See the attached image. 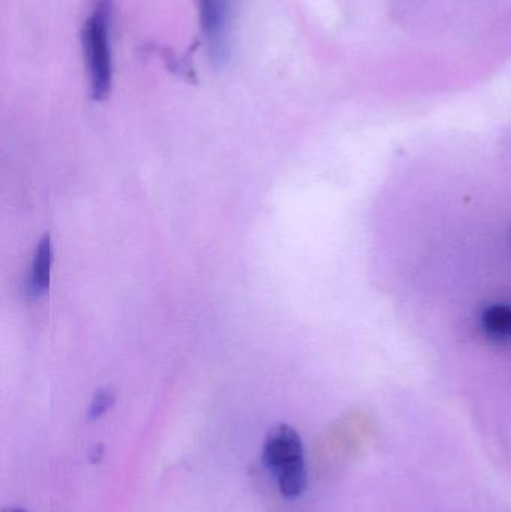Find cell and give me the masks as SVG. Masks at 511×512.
<instances>
[{
	"instance_id": "obj_1",
	"label": "cell",
	"mask_w": 511,
	"mask_h": 512,
	"mask_svg": "<svg viewBox=\"0 0 511 512\" xmlns=\"http://www.w3.org/2000/svg\"><path fill=\"white\" fill-rule=\"evenodd\" d=\"M113 3L98 0L84 23L81 41L89 71L90 95L93 101H104L113 84V57H111L110 26Z\"/></svg>"
},
{
	"instance_id": "obj_2",
	"label": "cell",
	"mask_w": 511,
	"mask_h": 512,
	"mask_svg": "<svg viewBox=\"0 0 511 512\" xmlns=\"http://www.w3.org/2000/svg\"><path fill=\"white\" fill-rule=\"evenodd\" d=\"M200 23L215 65L227 60L230 33L231 0H198Z\"/></svg>"
},
{
	"instance_id": "obj_3",
	"label": "cell",
	"mask_w": 511,
	"mask_h": 512,
	"mask_svg": "<svg viewBox=\"0 0 511 512\" xmlns=\"http://www.w3.org/2000/svg\"><path fill=\"white\" fill-rule=\"evenodd\" d=\"M263 459L276 474L305 463L299 433L287 424L273 427L264 444Z\"/></svg>"
},
{
	"instance_id": "obj_4",
	"label": "cell",
	"mask_w": 511,
	"mask_h": 512,
	"mask_svg": "<svg viewBox=\"0 0 511 512\" xmlns=\"http://www.w3.org/2000/svg\"><path fill=\"white\" fill-rule=\"evenodd\" d=\"M483 331L495 342L511 340V304H492L482 313Z\"/></svg>"
},
{
	"instance_id": "obj_5",
	"label": "cell",
	"mask_w": 511,
	"mask_h": 512,
	"mask_svg": "<svg viewBox=\"0 0 511 512\" xmlns=\"http://www.w3.org/2000/svg\"><path fill=\"white\" fill-rule=\"evenodd\" d=\"M51 262H53V246L50 236L39 242L33 258L32 274H30V291L33 295L44 294L50 283Z\"/></svg>"
},
{
	"instance_id": "obj_6",
	"label": "cell",
	"mask_w": 511,
	"mask_h": 512,
	"mask_svg": "<svg viewBox=\"0 0 511 512\" xmlns=\"http://www.w3.org/2000/svg\"><path fill=\"white\" fill-rule=\"evenodd\" d=\"M278 483L284 498L294 499L302 495L308 483L305 463L278 472Z\"/></svg>"
},
{
	"instance_id": "obj_7",
	"label": "cell",
	"mask_w": 511,
	"mask_h": 512,
	"mask_svg": "<svg viewBox=\"0 0 511 512\" xmlns=\"http://www.w3.org/2000/svg\"><path fill=\"white\" fill-rule=\"evenodd\" d=\"M113 403V391L108 390V388L98 391V393L95 394V397H93L92 405H90V418H92V420H98L99 417H102V415H104L105 412L113 406Z\"/></svg>"
},
{
	"instance_id": "obj_8",
	"label": "cell",
	"mask_w": 511,
	"mask_h": 512,
	"mask_svg": "<svg viewBox=\"0 0 511 512\" xmlns=\"http://www.w3.org/2000/svg\"><path fill=\"white\" fill-rule=\"evenodd\" d=\"M102 454H104V448H102V445H98V447L93 448V450L90 451V462L99 463Z\"/></svg>"
},
{
	"instance_id": "obj_9",
	"label": "cell",
	"mask_w": 511,
	"mask_h": 512,
	"mask_svg": "<svg viewBox=\"0 0 511 512\" xmlns=\"http://www.w3.org/2000/svg\"><path fill=\"white\" fill-rule=\"evenodd\" d=\"M12 512H26V511H23V510H14Z\"/></svg>"
}]
</instances>
